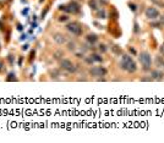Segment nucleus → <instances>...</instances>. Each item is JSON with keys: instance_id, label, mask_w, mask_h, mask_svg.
<instances>
[{"instance_id": "obj_10", "label": "nucleus", "mask_w": 164, "mask_h": 143, "mask_svg": "<svg viewBox=\"0 0 164 143\" xmlns=\"http://www.w3.org/2000/svg\"><path fill=\"white\" fill-rule=\"evenodd\" d=\"M86 40H87V42L90 43L91 45H93L94 43L98 42V36L95 35V33H90V35L86 36Z\"/></svg>"}, {"instance_id": "obj_31", "label": "nucleus", "mask_w": 164, "mask_h": 143, "mask_svg": "<svg viewBox=\"0 0 164 143\" xmlns=\"http://www.w3.org/2000/svg\"><path fill=\"white\" fill-rule=\"evenodd\" d=\"M0 71H1V63H0Z\"/></svg>"}, {"instance_id": "obj_20", "label": "nucleus", "mask_w": 164, "mask_h": 143, "mask_svg": "<svg viewBox=\"0 0 164 143\" xmlns=\"http://www.w3.org/2000/svg\"><path fill=\"white\" fill-rule=\"evenodd\" d=\"M129 8H130V10H131L132 12L137 11V6H136L135 4H132V3H129Z\"/></svg>"}, {"instance_id": "obj_3", "label": "nucleus", "mask_w": 164, "mask_h": 143, "mask_svg": "<svg viewBox=\"0 0 164 143\" xmlns=\"http://www.w3.org/2000/svg\"><path fill=\"white\" fill-rule=\"evenodd\" d=\"M66 30L69 31L72 36H76V37H80L82 36V33H83V30H82V26L76 22V21H72V22H69L66 25Z\"/></svg>"}, {"instance_id": "obj_26", "label": "nucleus", "mask_w": 164, "mask_h": 143, "mask_svg": "<svg viewBox=\"0 0 164 143\" xmlns=\"http://www.w3.org/2000/svg\"><path fill=\"white\" fill-rule=\"evenodd\" d=\"M129 51H130V53H131V54H132V55H136V54H137V53H136V50L134 49V48H131V46H130V48H129Z\"/></svg>"}, {"instance_id": "obj_14", "label": "nucleus", "mask_w": 164, "mask_h": 143, "mask_svg": "<svg viewBox=\"0 0 164 143\" xmlns=\"http://www.w3.org/2000/svg\"><path fill=\"white\" fill-rule=\"evenodd\" d=\"M88 5H90L91 10H94V11H97V10H98L97 1H95V0H90V1H88Z\"/></svg>"}, {"instance_id": "obj_7", "label": "nucleus", "mask_w": 164, "mask_h": 143, "mask_svg": "<svg viewBox=\"0 0 164 143\" xmlns=\"http://www.w3.org/2000/svg\"><path fill=\"white\" fill-rule=\"evenodd\" d=\"M145 15H146V17L148 20H157L159 17V11L157 10L156 8H153V6H149V8L146 9Z\"/></svg>"}, {"instance_id": "obj_21", "label": "nucleus", "mask_w": 164, "mask_h": 143, "mask_svg": "<svg viewBox=\"0 0 164 143\" xmlns=\"http://www.w3.org/2000/svg\"><path fill=\"white\" fill-rule=\"evenodd\" d=\"M83 59H85V61H86V63H87V64H90V65H92V64L94 63V61H93V59H92V56H91V55H90V56H85Z\"/></svg>"}, {"instance_id": "obj_5", "label": "nucleus", "mask_w": 164, "mask_h": 143, "mask_svg": "<svg viewBox=\"0 0 164 143\" xmlns=\"http://www.w3.org/2000/svg\"><path fill=\"white\" fill-rule=\"evenodd\" d=\"M60 67H61L63 70H65V71H67V72H70V73L76 72V70H77L76 65H75L72 61L69 60V59H61V60H60Z\"/></svg>"}, {"instance_id": "obj_28", "label": "nucleus", "mask_w": 164, "mask_h": 143, "mask_svg": "<svg viewBox=\"0 0 164 143\" xmlns=\"http://www.w3.org/2000/svg\"><path fill=\"white\" fill-rule=\"evenodd\" d=\"M76 56H77L78 59H83V58H85L83 54H81V53H76Z\"/></svg>"}, {"instance_id": "obj_23", "label": "nucleus", "mask_w": 164, "mask_h": 143, "mask_svg": "<svg viewBox=\"0 0 164 143\" xmlns=\"http://www.w3.org/2000/svg\"><path fill=\"white\" fill-rule=\"evenodd\" d=\"M12 80H13V81H16V80H17V78L15 77V73H13V72L9 73V77L6 78V81H12Z\"/></svg>"}, {"instance_id": "obj_22", "label": "nucleus", "mask_w": 164, "mask_h": 143, "mask_svg": "<svg viewBox=\"0 0 164 143\" xmlns=\"http://www.w3.org/2000/svg\"><path fill=\"white\" fill-rule=\"evenodd\" d=\"M134 32L137 35V33H140V26H139V23L137 22H135L134 23Z\"/></svg>"}, {"instance_id": "obj_18", "label": "nucleus", "mask_w": 164, "mask_h": 143, "mask_svg": "<svg viewBox=\"0 0 164 143\" xmlns=\"http://www.w3.org/2000/svg\"><path fill=\"white\" fill-rule=\"evenodd\" d=\"M67 49L71 50V51H75L76 50V44H75L74 42H69L67 43Z\"/></svg>"}, {"instance_id": "obj_11", "label": "nucleus", "mask_w": 164, "mask_h": 143, "mask_svg": "<svg viewBox=\"0 0 164 143\" xmlns=\"http://www.w3.org/2000/svg\"><path fill=\"white\" fill-rule=\"evenodd\" d=\"M110 49H112V51H113L114 55H117V56L122 55V50H121V48H120L119 45H112Z\"/></svg>"}, {"instance_id": "obj_24", "label": "nucleus", "mask_w": 164, "mask_h": 143, "mask_svg": "<svg viewBox=\"0 0 164 143\" xmlns=\"http://www.w3.org/2000/svg\"><path fill=\"white\" fill-rule=\"evenodd\" d=\"M67 20H69V17H67L66 15H63V16L59 17V21L60 22H65V21H67Z\"/></svg>"}, {"instance_id": "obj_8", "label": "nucleus", "mask_w": 164, "mask_h": 143, "mask_svg": "<svg viewBox=\"0 0 164 143\" xmlns=\"http://www.w3.org/2000/svg\"><path fill=\"white\" fill-rule=\"evenodd\" d=\"M53 39H54V42H55L57 44H59V45H63V44L66 43V38H65V36L63 35V33H58V32L54 33Z\"/></svg>"}, {"instance_id": "obj_2", "label": "nucleus", "mask_w": 164, "mask_h": 143, "mask_svg": "<svg viewBox=\"0 0 164 143\" xmlns=\"http://www.w3.org/2000/svg\"><path fill=\"white\" fill-rule=\"evenodd\" d=\"M139 61L142 65V70H145V71L151 70L152 58H151V54L148 51H141V54L139 55Z\"/></svg>"}, {"instance_id": "obj_25", "label": "nucleus", "mask_w": 164, "mask_h": 143, "mask_svg": "<svg viewBox=\"0 0 164 143\" xmlns=\"http://www.w3.org/2000/svg\"><path fill=\"white\" fill-rule=\"evenodd\" d=\"M159 51H160V55H163V56H164V43L160 45V48H159Z\"/></svg>"}, {"instance_id": "obj_1", "label": "nucleus", "mask_w": 164, "mask_h": 143, "mask_svg": "<svg viewBox=\"0 0 164 143\" xmlns=\"http://www.w3.org/2000/svg\"><path fill=\"white\" fill-rule=\"evenodd\" d=\"M119 65H120L121 70H124L129 73H134V72L137 71V64L135 63L132 56H130L129 54H122Z\"/></svg>"}, {"instance_id": "obj_27", "label": "nucleus", "mask_w": 164, "mask_h": 143, "mask_svg": "<svg viewBox=\"0 0 164 143\" xmlns=\"http://www.w3.org/2000/svg\"><path fill=\"white\" fill-rule=\"evenodd\" d=\"M141 81H142V82H145V81H152V78H151V76H149V77H142Z\"/></svg>"}, {"instance_id": "obj_30", "label": "nucleus", "mask_w": 164, "mask_h": 143, "mask_svg": "<svg viewBox=\"0 0 164 143\" xmlns=\"http://www.w3.org/2000/svg\"><path fill=\"white\" fill-rule=\"evenodd\" d=\"M27 49H28V45H23L22 46V50H27Z\"/></svg>"}, {"instance_id": "obj_17", "label": "nucleus", "mask_w": 164, "mask_h": 143, "mask_svg": "<svg viewBox=\"0 0 164 143\" xmlns=\"http://www.w3.org/2000/svg\"><path fill=\"white\" fill-rule=\"evenodd\" d=\"M97 18H107V13L104 10H97Z\"/></svg>"}, {"instance_id": "obj_16", "label": "nucleus", "mask_w": 164, "mask_h": 143, "mask_svg": "<svg viewBox=\"0 0 164 143\" xmlns=\"http://www.w3.org/2000/svg\"><path fill=\"white\" fill-rule=\"evenodd\" d=\"M63 56H64L63 50H58V51H55V54H54V59H57V60H61Z\"/></svg>"}, {"instance_id": "obj_29", "label": "nucleus", "mask_w": 164, "mask_h": 143, "mask_svg": "<svg viewBox=\"0 0 164 143\" xmlns=\"http://www.w3.org/2000/svg\"><path fill=\"white\" fill-rule=\"evenodd\" d=\"M159 21H160V23L164 26V15H162V16H160V20H159Z\"/></svg>"}, {"instance_id": "obj_13", "label": "nucleus", "mask_w": 164, "mask_h": 143, "mask_svg": "<svg viewBox=\"0 0 164 143\" xmlns=\"http://www.w3.org/2000/svg\"><path fill=\"white\" fill-rule=\"evenodd\" d=\"M91 56H92L93 61H97V63H103V58H102V56L99 55V54L93 53V54H91Z\"/></svg>"}, {"instance_id": "obj_9", "label": "nucleus", "mask_w": 164, "mask_h": 143, "mask_svg": "<svg viewBox=\"0 0 164 143\" xmlns=\"http://www.w3.org/2000/svg\"><path fill=\"white\" fill-rule=\"evenodd\" d=\"M151 78H152V81H162L164 78V72L160 70H152Z\"/></svg>"}, {"instance_id": "obj_6", "label": "nucleus", "mask_w": 164, "mask_h": 143, "mask_svg": "<svg viewBox=\"0 0 164 143\" xmlns=\"http://www.w3.org/2000/svg\"><path fill=\"white\" fill-rule=\"evenodd\" d=\"M65 11L69 13H72V15H76V13H78L81 11V5L72 0L67 5H65Z\"/></svg>"}, {"instance_id": "obj_4", "label": "nucleus", "mask_w": 164, "mask_h": 143, "mask_svg": "<svg viewBox=\"0 0 164 143\" xmlns=\"http://www.w3.org/2000/svg\"><path fill=\"white\" fill-rule=\"evenodd\" d=\"M90 75L92 77H95V78H99V77H104L107 76L108 73V70L105 69L104 66H93L90 69Z\"/></svg>"}, {"instance_id": "obj_12", "label": "nucleus", "mask_w": 164, "mask_h": 143, "mask_svg": "<svg viewBox=\"0 0 164 143\" xmlns=\"http://www.w3.org/2000/svg\"><path fill=\"white\" fill-rule=\"evenodd\" d=\"M164 64V59H163V55H158V56H156V66L157 67H162Z\"/></svg>"}, {"instance_id": "obj_33", "label": "nucleus", "mask_w": 164, "mask_h": 143, "mask_svg": "<svg viewBox=\"0 0 164 143\" xmlns=\"http://www.w3.org/2000/svg\"><path fill=\"white\" fill-rule=\"evenodd\" d=\"M163 80H164V78H163Z\"/></svg>"}, {"instance_id": "obj_32", "label": "nucleus", "mask_w": 164, "mask_h": 143, "mask_svg": "<svg viewBox=\"0 0 164 143\" xmlns=\"http://www.w3.org/2000/svg\"><path fill=\"white\" fill-rule=\"evenodd\" d=\"M162 67H163V70H164V64H163V66H162Z\"/></svg>"}, {"instance_id": "obj_15", "label": "nucleus", "mask_w": 164, "mask_h": 143, "mask_svg": "<svg viewBox=\"0 0 164 143\" xmlns=\"http://www.w3.org/2000/svg\"><path fill=\"white\" fill-rule=\"evenodd\" d=\"M149 26L151 27H153V28H162V23H160V21H154V20H152V22L149 23Z\"/></svg>"}, {"instance_id": "obj_19", "label": "nucleus", "mask_w": 164, "mask_h": 143, "mask_svg": "<svg viewBox=\"0 0 164 143\" xmlns=\"http://www.w3.org/2000/svg\"><path fill=\"white\" fill-rule=\"evenodd\" d=\"M98 50H99L100 53H105V51L108 50V48H107L105 44H99V45H98Z\"/></svg>"}]
</instances>
